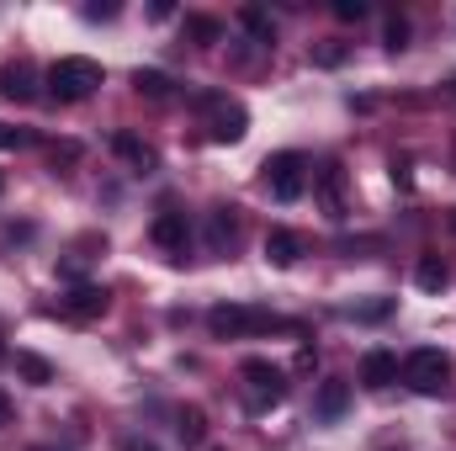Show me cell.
Segmentation results:
<instances>
[{"instance_id": "16", "label": "cell", "mask_w": 456, "mask_h": 451, "mask_svg": "<svg viewBox=\"0 0 456 451\" xmlns=\"http://www.w3.org/2000/svg\"><path fill=\"white\" fill-rule=\"evenodd\" d=\"M239 27H244L260 48H271V43H276V21H271L260 5H244V11H239Z\"/></svg>"}, {"instance_id": "14", "label": "cell", "mask_w": 456, "mask_h": 451, "mask_svg": "<svg viewBox=\"0 0 456 451\" xmlns=\"http://www.w3.org/2000/svg\"><path fill=\"white\" fill-rule=\"evenodd\" d=\"M345 409H350V382L330 377V382L319 388V398H314V414H319V420H340Z\"/></svg>"}, {"instance_id": "3", "label": "cell", "mask_w": 456, "mask_h": 451, "mask_svg": "<svg viewBox=\"0 0 456 451\" xmlns=\"http://www.w3.org/2000/svg\"><path fill=\"white\" fill-rule=\"evenodd\" d=\"M239 377H244V404H249L255 414L287 398V372H281V366H271L265 356H249V361L239 366Z\"/></svg>"}, {"instance_id": "26", "label": "cell", "mask_w": 456, "mask_h": 451, "mask_svg": "<svg viewBox=\"0 0 456 451\" xmlns=\"http://www.w3.org/2000/svg\"><path fill=\"white\" fill-rule=\"evenodd\" d=\"M0 425H11V398L0 393Z\"/></svg>"}, {"instance_id": "24", "label": "cell", "mask_w": 456, "mask_h": 451, "mask_svg": "<svg viewBox=\"0 0 456 451\" xmlns=\"http://www.w3.org/2000/svg\"><path fill=\"white\" fill-rule=\"evenodd\" d=\"M48 160L53 165H75L80 160V144H48Z\"/></svg>"}, {"instance_id": "17", "label": "cell", "mask_w": 456, "mask_h": 451, "mask_svg": "<svg viewBox=\"0 0 456 451\" xmlns=\"http://www.w3.org/2000/svg\"><path fill=\"white\" fill-rule=\"evenodd\" d=\"M414 282H419L425 292H441V287L452 282V266H446L441 255H419V266H414Z\"/></svg>"}, {"instance_id": "20", "label": "cell", "mask_w": 456, "mask_h": 451, "mask_svg": "<svg viewBox=\"0 0 456 451\" xmlns=\"http://www.w3.org/2000/svg\"><path fill=\"white\" fill-rule=\"evenodd\" d=\"M16 372L32 382V388H43V382H53V366L43 361V356H32V350H16Z\"/></svg>"}, {"instance_id": "23", "label": "cell", "mask_w": 456, "mask_h": 451, "mask_svg": "<svg viewBox=\"0 0 456 451\" xmlns=\"http://www.w3.org/2000/svg\"><path fill=\"white\" fill-rule=\"evenodd\" d=\"M335 16L340 21H366V0H335Z\"/></svg>"}, {"instance_id": "25", "label": "cell", "mask_w": 456, "mask_h": 451, "mask_svg": "<svg viewBox=\"0 0 456 451\" xmlns=\"http://www.w3.org/2000/svg\"><path fill=\"white\" fill-rule=\"evenodd\" d=\"M32 144V133H21V127H5L0 122V149H27Z\"/></svg>"}, {"instance_id": "27", "label": "cell", "mask_w": 456, "mask_h": 451, "mask_svg": "<svg viewBox=\"0 0 456 451\" xmlns=\"http://www.w3.org/2000/svg\"><path fill=\"white\" fill-rule=\"evenodd\" d=\"M122 451H154V447H122Z\"/></svg>"}, {"instance_id": "1", "label": "cell", "mask_w": 456, "mask_h": 451, "mask_svg": "<svg viewBox=\"0 0 456 451\" xmlns=\"http://www.w3.org/2000/svg\"><path fill=\"white\" fill-rule=\"evenodd\" d=\"M208 330L218 340H244V335H265V330H292L287 319H276L271 308H244V303H218L208 314Z\"/></svg>"}, {"instance_id": "18", "label": "cell", "mask_w": 456, "mask_h": 451, "mask_svg": "<svg viewBox=\"0 0 456 451\" xmlns=\"http://www.w3.org/2000/svg\"><path fill=\"white\" fill-rule=\"evenodd\" d=\"M175 436H181V447H202L208 441V414L191 404V409H181L175 414Z\"/></svg>"}, {"instance_id": "8", "label": "cell", "mask_w": 456, "mask_h": 451, "mask_svg": "<svg viewBox=\"0 0 456 451\" xmlns=\"http://www.w3.org/2000/svg\"><path fill=\"white\" fill-rule=\"evenodd\" d=\"M0 96H5V102H16V107L37 102V70H32L27 59L5 64V70H0Z\"/></svg>"}, {"instance_id": "4", "label": "cell", "mask_w": 456, "mask_h": 451, "mask_svg": "<svg viewBox=\"0 0 456 451\" xmlns=\"http://www.w3.org/2000/svg\"><path fill=\"white\" fill-rule=\"evenodd\" d=\"M197 107H202V117H208V133H213L218 144H239V138L249 133V112H244L233 96H224V91L197 96Z\"/></svg>"}, {"instance_id": "7", "label": "cell", "mask_w": 456, "mask_h": 451, "mask_svg": "<svg viewBox=\"0 0 456 451\" xmlns=\"http://www.w3.org/2000/svg\"><path fill=\"white\" fill-rule=\"evenodd\" d=\"M107 303H112V292L86 282V287H75V292H64V298H59V314H64V319H75V324H91V319H102V314H107Z\"/></svg>"}, {"instance_id": "15", "label": "cell", "mask_w": 456, "mask_h": 451, "mask_svg": "<svg viewBox=\"0 0 456 451\" xmlns=\"http://www.w3.org/2000/svg\"><path fill=\"white\" fill-rule=\"evenodd\" d=\"M233 239H239V208H213V224H208V244L224 255L233 250Z\"/></svg>"}, {"instance_id": "30", "label": "cell", "mask_w": 456, "mask_h": 451, "mask_svg": "<svg viewBox=\"0 0 456 451\" xmlns=\"http://www.w3.org/2000/svg\"><path fill=\"white\" fill-rule=\"evenodd\" d=\"M0 186H5V181H0Z\"/></svg>"}, {"instance_id": "29", "label": "cell", "mask_w": 456, "mask_h": 451, "mask_svg": "<svg viewBox=\"0 0 456 451\" xmlns=\"http://www.w3.org/2000/svg\"><path fill=\"white\" fill-rule=\"evenodd\" d=\"M452 91H456V80H452Z\"/></svg>"}, {"instance_id": "12", "label": "cell", "mask_w": 456, "mask_h": 451, "mask_svg": "<svg viewBox=\"0 0 456 451\" xmlns=\"http://www.w3.org/2000/svg\"><path fill=\"white\" fill-rule=\"evenodd\" d=\"M361 382L366 388H393L398 382V356L393 350H366L361 356Z\"/></svg>"}, {"instance_id": "22", "label": "cell", "mask_w": 456, "mask_h": 451, "mask_svg": "<svg viewBox=\"0 0 456 451\" xmlns=\"http://www.w3.org/2000/svg\"><path fill=\"white\" fill-rule=\"evenodd\" d=\"M382 43L398 53V48H409V16H387V27H382Z\"/></svg>"}, {"instance_id": "31", "label": "cell", "mask_w": 456, "mask_h": 451, "mask_svg": "<svg viewBox=\"0 0 456 451\" xmlns=\"http://www.w3.org/2000/svg\"><path fill=\"white\" fill-rule=\"evenodd\" d=\"M452 224H456V218H452Z\"/></svg>"}, {"instance_id": "19", "label": "cell", "mask_w": 456, "mask_h": 451, "mask_svg": "<svg viewBox=\"0 0 456 451\" xmlns=\"http://www.w3.org/2000/svg\"><path fill=\"white\" fill-rule=\"evenodd\" d=\"M170 86H175V80H170L165 70H138V75H133V91H138V96H149V102H165V96H170Z\"/></svg>"}, {"instance_id": "10", "label": "cell", "mask_w": 456, "mask_h": 451, "mask_svg": "<svg viewBox=\"0 0 456 451\" xmlns=\"http://www.w3.org/2000/svg\"><path fill=\"white\" fill-rule=\"evenodd\" d=\"M149 234H154V244L170 250V255H186V244H191V224H186V213H159Z\"/></svg>"}, {"instance_id": "9", "label": "cell", "mask_w": 456, "mask_h": 451, "mask_svg": "<svg viewBox=\"0 0 456 451\" xmlns=\"http://www.w3.org/2000/svg\"><path fill=\"white\" fill-rule=\"evenodd\" d=\"M314 192H319V202H324V218H335V224H340L345 213H350V202H345V170H340V165H324V170L314 176Z\"/></svg>"}, {"instance_id": "2", "label": "cell", "mask_w": 456, "mask_h": 451, "mask_svg": "<svg viewBox=\"0 0 456 451\" xmlns=\"http://www.w3.org/2000/svg\"><path fill=\"white\" fill-rule=\"evenodd\" d=\"M43 86H48L53 102H86L102 86V64L96 59H53L48 75H43Z\"/></svg>"}, {"instance_id": "21", "label": "cell", "mask_w": 456, "mask_h": 451, "mask_svg": "<svg viewBox=\"0 0 456 451\" xmlns=\"http://www.w3.org/2000/svg\"><path fill=\"white\" fill-rule=\"evenodd\" d=\"M186 32H191L197 43H218V37H224V21H213V16H186Z\"/></svg>"}, {"instance_id": "11", "label": "cell", "mask_w": 456, "mask_h": 451, "mask_svg": "<svg viewBox=\"0 0 456 451\" xmlns=\"http://www.w3.org/2000/svg\"><path fill=\"white\" fill-rule=\"evenodd\" d=\"M112 154H117V160H127L133 170H154V165H159V154H154L138 133H127V127H117V133H112Z\"/></svg>"}, {"instance_id": "5", "label": "cell", "mask_w": 456, "mask_h": 451, "mask_svg": "<svg viewBox=\"0 0 456 451\" xmlns=\"http://www.w3.org/2000/svg\"><path fill=\"white\" fill-rule=\"evenodd\" d=\"M398 377L414 388V393H425V398H436V393H446V382H452V361L441 356V350H414L403 366H398Z\"/></svg>"}, {"instance_id": "13", "label": "cell", "mask_w": 456, "mask_h": 451, "mask_svg": "<svg viewBox=\"0 0 456 451\" xmlns=\"http://www.w3.org/2000/svg\"><path fill=\"white\" fill-rule=\"evenodd\" d=\"M265 260L281 266V271L297 266V260H303V239H297L292 228H271V234H265Z\"/></svg>"}, {"instance_id": "28", "label": "cell", "mask_w": 456, "mask_h": 451, "mask_svg": "<svg viewBox=\"0 0 456 451\" xmlns=\"http://www.w3.org/2000/svg\"><path fill=\"white\" fill-rule=\"evenodd\" d=\"M32 451H53V447H32Z\"/></svg>"}, {"instance_id": "6", "label": "cell", "mask_w": 456, "mask_h": 451, "mask_svg": "<svg viewBox=\"0 0 456 451\" xmlns=\"http://www.w3.org/2000/svg\"><path fill=\"white\" fill-rule=\"evenodd\" d=\"M265 186H271V197L276 202H297L303 192H308V160L303 154H271L265 160Z\"/></svg>"}]
</instances>
